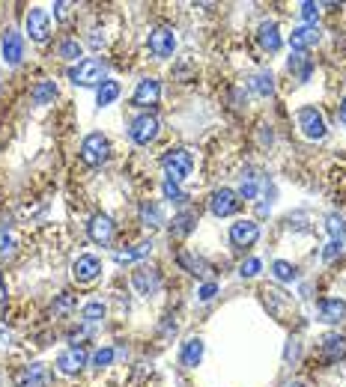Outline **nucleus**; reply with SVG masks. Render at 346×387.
<instances>
[{"instance_id": "obj_41", "label": "nucleus", "mask_w": 346, "mask_h": 387, "mask_svg": "<svg viewBox=\"0 0 346 387\" xmlns=\"http://www.w3.org/2000/svg\"><path fill=\"white\" fill-rule=\"evenodd\" d=\"M260 268H263V262H260V259H248V262H242V268H239V274L251 280V277H257V274H260Z\"/></svg>"}, {"instance_id": "obj_31", "label": "nucleus", "mask_w": 346, "mask_h": 387, "mask_svg": "<svg viewBox=\"0 0 346 387\" xmlns=\"http://www.w3.org/2000/svg\"><path fill=\"white\" fill-rule=\"evenodd\" d=\"M272 274H275L278 283H292V280H299V268H295L292 262H287V259H275Z\"/></svg>"}, {"instance_id": "obj_9", "label": "nucleus", "mask_w": 346, "mask_h": 387, "mask_svg": "<svg viewBox=\"0 0 346 387\" xmlns=\"http://www.w3.org/2000/svg\"><path fill=\"white\" fill-rule=\"evenodd\" d=\"M24 24H27V33H30L33 42L42 45V42L51 39V19H48L45 9H30L27 19H24Z\"/></svg>"}, {"instance_id": "obj_47", "label": "nucleus", "mask_w": 346, "mask_h": 387, "mask_svg": "<svg viewBox=\"0 0 346 387\" xmlns=\"http://www.w3.org/2000/svg\"><path fill=\"white\" fill-rule=\"evenodd\" d=\"M337 120L346 123V96H343V102H340V110H337Z\"/></svg>"}, {"instance_id": "obj_8", "label": "nucleus", "mask_w": 346, "mask_h": 387, "mask_svg": "<svg viewBox=\"0 0 346 387\" xmlns=\"http://www.w3.org/2000/svg\"><path fill=\"white\" fill-rule=\"evenodd\" d=\"M239 194L236 191H230V188H221L209 197V212L215 215V217H230V215H236L239 212Z\"/></svg>"}, {"instance_id": "obj_36", "label": "nucleus", "mask_w": 346, "mask_h": 387, "mask_svg": "<svg viewBox=\"0 0 346 387\" xmlns=\"http://www.w3.org/2000/svg\"><path fill=\"white\" fill-rule=\"evenodd\" d=\"M161 191H164V197H168V200H171V203H185V200H188V194H185L183 188H179V185H176V182H171V179H164V185H161Z\"/></svg>"}, {"instance_id": "obj_22", "label": "nucleus", "mask_w": 346, "mask_h": 387, "mask_svg": "<svg viewBox=\"0 0 346 387\" xmlns=\"http://www.w3.org/2000/svg\"><path fill=\"white\" fill-rule=\"evenodd\" d=\"M197 221H200V215H197L194 209H185L173 215V224H171V235H176V239H185V235L197 227Z\"/></svg>"}, {"instance_id": "obj_48", "label": "nucleus", "mask_w": 346, "mask_h": 387, "mask_svg": "<svg viewBox=\"0 0 346 387\" xmlns=\"http://www.w3.org/2000/svg\"><path fill=\"white\" fill-rule=\"evenodd\" d=\"M290 387H307V384H302V381H292V384H290Z\"/></svg>"}, {"instance_id": "obj_14", "label": "nucleus", "mask_w": 346, "mask_h": 387, "mask_svg": "<svg viewBox=\"0 0 346 387\" xmlns=\"http://www.w3.org/2000/svg\"><path fill=\"white\" fill-rule=\"evenodd\" d=\"M260 239V224L257 221H236L230 227V244L233 247H251Z\"/></svg>"}, {"instance_id": "obj_10", "label": "nucleus", "mask_w": 346, "mask_h": 387, "mask_svg": "<svg viewBox=\"0 0 346 387\" xmlns=\"http://www.w3.org/2000/svg\"><path fill=\"white\" fill-rule=\"evenodd\" d=\"M131 286L138 289V295H156L158 286H161V274L156 272V268H146V265H138L135 272H131Z\"/></svg>"}, {"instance_id": "obj_46", "label": "nucleus", "mask_w": 346, "mask_h": 387, "mask_svg": "<svg viewBox=\"0 0 346 387\" xmlns=\"http://www.w3.org/2000/svg\"><path fill=\"white\" fill-rule=\"evenodd\" d=\"M6 301V280H4V274H0V304Z\"/></svg>"}, {"instance_id": "obj_7", "label": "nucleus", "mask_w": 346, "mask_h": 387, "mask_svg": "<svg viewBox=\"0 0 346 387\" xmlns=\"http://www.w3.org/2000/svg\"><path fill=\"white\" fill-rule=\"evenodd\" d=\"M146 45H150L153 57L168 60V57H173V51H176V33H173L171 27H156V30L150 33V39H146Z\"/></svg>"}, {"instance_id": "obj_43", "label": "nucleus", "mask_w": 346, "mask_h": 387, "mask_svg": "<svg viewBox=\"0 0 346 387\" xmlns=\"http://www.w3.org/2000/svg\"><path fill=\"white\" fill-rule=\"evenodd\" d=\"M215 292H218L215 283H203L200 286V301H212V298H215Z\"/></svg>"}, {"instance_id": "obj_20", "label": "nucleus", "mask_w": 346, "mask_h": 387, "mask_svg": "<svg viewBox=\"0 0 346 387\" xmlns=\"http://www.w3.org/2000/svg\"><path fill=\"white\" fill-rule=\"evenodd\" d=\"M320 316H322V322H328V325L343 322V319H346V301H340V298L320 301Z\"/></svg>"}, {"instance_id": "obj_19", "label": "nucleus", "mask_w": 346, "mask_h": 387, "mask_svg": "<svg viewBox=\"0 0 346 387\" xmlns=\"http://www.w3.org/2000/svg\"><path fill=\"white\" fill-rule=\"evenodd\" d=\"M45 384H48L45 363H30L15 376V387H45Z\"/></svg>"}, {"instance_id": "obj_37", "label": "nucleus", "mask_w": 346, "mask_h": 387, "mask_svg": "<svg viewBox=\"0 0 346 387\" xmlns=\"http://www.w3.org/2000/svg\"><path fill=\"white\" fill-rule=\"evenodd\" d=\"M69 310H75V295H69V292H63L54 304H51V316H66Z\"/></svg>"}, {"instance_id": "obj_40", "label": "nucleus", "mask_w": 346, "mask_h": 387, "mask_svg": "<svg viewBox=\"0 0 346 387\" xmlns=\"http://www.w3.org/2000/svg\"><path fill=\"white\" fill-rule=\"evenodd\" d=\"M111 361H113V349H98L96 351V355H93V366H98V369H102V366H111Z\"/></svg>"}, {"instance_id": "obj_17", "label": "nucleus", "mask_w": 346, "mask_h": 387, "mask_svg": "<svg viewBox=\"0 0 346 387\" xmlns=\"http://www.w3.org/2000/svg\"><path fill=\"white\" fill-rule=\"evenodd\" d=\"M320 42V30L317 24H302V27H295L290 33V45H292V51H307V48H314Z\"/></svg>"}, {"instance_id": "obj_5", "label": "nucleus", "mask_w": 346, "mask_h": 387, "mask_svg": "<svg viewBox=\"0 0 346 387\" xmlns=\"http://www.w3.org/2000/svg\"><path fill=\"white\" fill-rule=\"evenodd\" d=\"M158 131H161L158 116H153V113H141V116H135V120H131L128 138H131V143H138V146H150V143L158 138Z\"/></svg>"}, {"instance_id": "obj_18", "label": "nucleus", "mask_w": 346, "mask_h": 387, "mask_svg": "<svg viewBox=\"0 0 346 387\" xmlns=\"http://www.w3.org/2000/svg\"><path fill=\"white\" fill-rule=\"evenodd\" d=\"M257 45H260L266 54L281 51V33H278V24H275V21H263V24L257 27Z\"/></svg>"}, {"instance_id": "obj_44", "label": "nucleus", "mask_w": 346, "mask_h": 387, "mask_svg": "<svg viewBox=\"0 0 346 387\" xmlns=\"http://www.w3.org/2000/svg\"><path fill=\"white\" fill-rule=\"evenodd\" d=\"M98 33H102V30H93V36H90V45H93V48H102V45H105V36H98Z\"/></svg>"}, {"instance_id": "obj_27", "label": "nucleus", "mask_w": 346, "mask_h": 387, "mask_svg": "<svg viewBox=\"0 0 346 387\" xmlns=\"http://www.w3.org/2000/svg\"><path fill=\"white\" fill-rule=\"evenodd\" d=\"M141 224L146 229H158L164 224V212L158 203H153V200H146V203H141Z\"/></svg>"}, {"instance_id": "obj_30", "label": "nucleus", "mask_w": 346, "mask_h": 387, "mask_svg": "<svg viewBox=\"0 0 346 387\" xmlns=\"http://www.w3.org/2000/svg\"><path fill=\"white\" fill-rule=\"evenodd\" d=\"M57 98V83L54 81H39L33 87V105H51Z\"/></svg>"}, {"instance_id": "obj_29", "label": "nucleus", "mask_w": 346, "mask_h": 387, "mask_svg": "<svg viewBox=\"0 0 346 387\" xmlns=\"http://www.w3.org/2000/svg\"><path fill=\"white\" fill-rule=\"evenodd\" d=\"M150 254H153V242H141V244L128 247V250H120V254L113 257V259L123 265V262H141V259H146Z\"/></svg>"}, {"instance_id": "obj_34", "label": "nucleus", "mask_w": 346, "mask_h": 387, "mask_svg": "<svg viewBox=\"0 0 346 387\" xmlns=\"http://www.w3.org/2000/svg\"><path fill=\"white\" fill-rule=\"evenodd\" d=\"M81 54H84V45H81L78 39H63L60 45H57V57H63V60H78Z\"/></svg>"}, {"instance_id": "obj_25", "label": "nucleus", "mask_w": 346, "mask_h": 387, "mask_svg": "<svg viewBox=\"0 0 346 387\" xmlns=\"http://www.w3.org/2000/svg\"><path fill=\"white\" fill-rule=\"evenodd\" d=\"M248 87H251L254 96L269 98V96L275 93V75H272V72H254V75L248 78Z\"/></svg>"}, {"instance_id": "obj_45", "label": "nucleus", "mask_w": 346, "mask_h": 387, "mask_svg": "<svg viewBox=\"0 0 346 387\" xmlns=\"http://www.w3.org/2000/svg\"><path fill=\"white\" fill-rule=\"evenodd\" d=\"M54 12H57V19H66L69 15V4H54Z\"/></svg>"}, {"instance_id": "obj_38", "label": "nucleus", "mask_w": 346, "mask_h": 387, "mask_svg": "<svg viewBox=\"0 0 346 387\" xmlns=\"http://www.w3.org/2000/svg\"><path fill=\"white\" fill-rule=\"evenodd\" d=\"M15 254V239H12V232H6V227L0 224V259H6Z\"/></svg>"}, {"instance_id": "obj_32", "label": "nucleus", "mask_w": 346, "mask_h": 387, "mask_svg": "<svg viewBox=\"0 0 346 387\" xmlns=\"http://www.w3.org/2000/svg\"><path fill=\"white\" fill-rule=\"evenodd\" d=\"M105 304H102V301H90V304H84V307H81V319H84V322L87 325H96V322H102V319H105Z\"/></svg>"}, {"instance_id": "obj_39", "label": "nucleus", "mask_w": 346, "mask_h": 387, "mask_svg": "<svg viewBox=\"0 0 346 387\" xmlns=\"http://www.w3.org/2000/svg\"><path fill=\"white\" fill-rule=\"evenodd\" d=\"M299 15H302V19H305L307 24H314V21L320 19V6H317V4H310V0H307V4H302V6H299Z\"/></svg>"}, {"instance_id": "obj_13", "label": "nucleus", "mask_w": 346, "mask_h": 387, "mask_svg": "<svg viewBox=\"0 0 346 387\" xmlns=\"http://www.w3.org/2000/svg\"><path fill=\"white\" fill-rule=\"evenodd\" d=\"M158 98H161V83H158V78H143V81L138 83L135 96H131V105H135V108H153V105H158Z\"/></svg>"}, {"instance_id": "obj_26", "label": "nucleus", "mask_w": 346, "mask_h": 387, "mask_svg": "<svg viewBox=\"0 0 346 387\" xmlns=\"http://www.w3.org/2000/svg\"><path fill=\"white\" fill-rule=\"evenodd\" d=\"M179 358H183V366H188V369H194L197 363H200L203 361V340H200V336L185 340L183 343V355H179Z\"/></svg>"}, {"instance_id": "obj_24", "label": "nucleus", "mask_w": 346, "mask_h": 387, "mask_svg": "<svg viewBox=\"0 0 346 387\" xmlns=\"http://www.w3.org/2000/svg\"><path fill=\"white\" fill-rule=\"evenodd\" d=\"M176 262L185 268L188 274H194V277H206L209 274V262L203 259V257H197V254H191V250H179V257H176Z\"/></svg>"}, {"instance_id": "obj_11", "label": "nucleus", "mask_w": 346, "mask_h": 387, "mask_svg": "<svg viewBox=\"0 0 346 387\" xmlns=\"http://www.w3.org/2000/svg\"><path fill=\"white\" fill-rule=\"evenodd\" d=\"M87 232H90V239H93L96 244L108 247V244L113 242V235H117V224H113L108 215H93L90 224H87Z\"/></svg>"}, {"instance_id": "obj_23", "label": "nucleus", "mask_w": 346, "mask_h": 387, "mask_svg": "<svg viewBox=\"0 0 346 387\" xmlns=\"http://www.w3.org/2000/svg\"><path fill=\"white\" fill-rule=\"evenodd\" d=\"M287 69H290V75L295 78V81H310V72H314V63H310V57L305 54V51H292V57H290V63H287Z\"/></svg>"}, {"instance_id": "obj_28", "label": "nucleus", "mask_w": 346, "mask_h": 387, "mask_svg": "<svg viewBox=\"0 0 346 387\" xmlns=\"http://www.w3.org/2000/svg\"><path fill=\"white\" fill-rule=\"evenodd\" d=\"M117 98H120V83L111 81V78H105L102 83H98V90H96V105L108 108V105L117 102Z\"/></svg>"}, {"instance_id": "obj_4", "label": "nucleus", "mask_w": 346, "mask_h": 387, "mask_svg": "<svg viewBox=\"0 0 346 387\" xmlns=\"http://www.w3.org/2000/svg\"><path fill=\"white\" fill-rule=\"evenodd\" d=\"M108 153H111V143L105 134H98V131L87 134L84 143H81V161L87 167H102L108 161Z\"/></svg>"}, {"instance_id": "obj_6", "label": "nucleus", "mask_w": 346, "mask_h": 387, "mask_svg": "<svg viewBox=\"0 0 346 387\" xmlns=\"http://www.w3.org/2000/svg\"><path fill=\"white\" fill-rule=\"evenodd\" d=\"M295 123H299V128H302V134L305 138H310V140H322L325 138V120H322V113L317 110V108H302L299 113H295Z\"/></svg>"}, {"instance_id": "obj_15", "label": "nucleus", "mask_w": 346, "mask_h": 387, "mask_svg": "<svg viewBox=\"0 0 346 387\" xmlns=\"http://www.w3.org/2000/svg\"><path fill=\"white\" fill-rule=\"evenodd\" d=\"M0 51H4V63L6 66H19L24 60V39H21V33L19 30H6Z\"/></svg>"}, {"instance_id": "obj_1", "label": "nucleus", "mask_w": 346, "mask_h": 387, "mask_svg": "<svg viewBox=\"0 0 346 387\" xmlns=\"http://www.w3.org/2000/svg\"><path fill=\"white\" fill-rule=\"evenodd\" d=\"M161 170L168 173L171 182L179 185V182H185V179L191 176V170H194V158H191L188 149H183V146L168 149V153L161 155Z\"/></svg>"}, {"instance_id": "obj_35", "label": "nucleus", "mask_w": 346, "mask_h": 387, "mask_svg": "<svg viewBox=\"0 0 346 387\" xmlns=\"http://www.w3.org/2000/svg\"><path fill=\"white\" fill-rule=\"evenodd\" d=\"M239 197H242V200H254V197H257V176H254V170H245V173H242Z\"/></svg>"}, {"instance_id": "obj_42", "label": "nucleus", "mask_w": 346, "mask_h": 387, "mask_svg": "<svg viewBox=\"0 0 346 387\" xmlns=\"http://www.w3.org/2000/svg\"><path fill=\"white\" fill-rule=\"evenodd\" d=\"M340 247H343V242H328V244H325V250H322V259H325V262H332V259L340 254Z\"/></svg>"}, {"instance_id": "obj_2", "label": "nucleus", "mask_w": 346, "mask_h": 387, "mask_svg": "<svg viewBox=\"0 0 346 387\" xmlns=\"http://www.w3.org/2000/svg\"><path fill=\"white\" fill-rule=\"evenodd\" d=\"M69 81L75 83V87H98V83L105 81V63L96 60V57L78 60L69 69Z\"/></svg>"}, {"instance_id": "obj_12", "label": "nucleus", "mask_w": 346, "mask_h": 387, "mask_svg": "<svg viewBox=\"0 0 346 387\" xmlns=\"http://www.w3.org/2000/svg\"><path fill=\"white\" fill-rule=\"evenodd\" d=\"M84 366H87V351L81 346H69L66 351L57 355V369L63 376H78Z\"/></svg>"}, {"instance_id": "obj_16", "label": "nucleus", "mask_w": 346, "mask_h": 387, "mask_svg": "<svg viewBox=\"0 0 346 387\" xmlns=\"http://www.w3.org/2000/svg\"><path fill=\"white\" fill-rule=\"evenodd\" d=\"M98 274H102V262H98L96 257H90V254L78 257L75 265H72V277H75L78 283H93Z\"/></svg>"}, {"instance_id": "obj_21", "label": "nucleus", "mask_w": 346, "mask_h": 387, "mask_svg": "<svg viewBox=\"0 0 346 387\" xmlns=\"http://www.w3.org/2000/svg\"><path fill=\"white\" fill-rule=\"evenodd\" d=\"M322 358H325L328 363L343 361V358H346V336H340V334H328L325 340H322Z\"/></svg>"}, {"instance_id": "obj_33", "label": "nucleus", "mask_w": 346, "mask_h": 387, "mask_svg": "<svg viewBox=\"0 0 346 387\" xmlns=\"http://www.w3.org/2000/svg\"><path fill=\"white\" fill-rule=\"evenodd\" d=\"M325 229H328V235H332V242H343V235H346V221H343L337 212H332V215H325Z\"/></svg>"}, {"instance_id": "obj_3", "label": "nucleus", "mask_w": 346, "mask_h": 387, "mask_svg": "<svg viewBox=\"0 0 346 387\" xmlns=\"http://www.w3.org/2000/svg\"><path fill=\"white\" fill-rule=\"evenodd\" d=\"M263 304L269 307V313L278 319V322H292L295 319L292 298L284 289H278V286H266V289H263Z\"/></svg>"}]
</instances>
